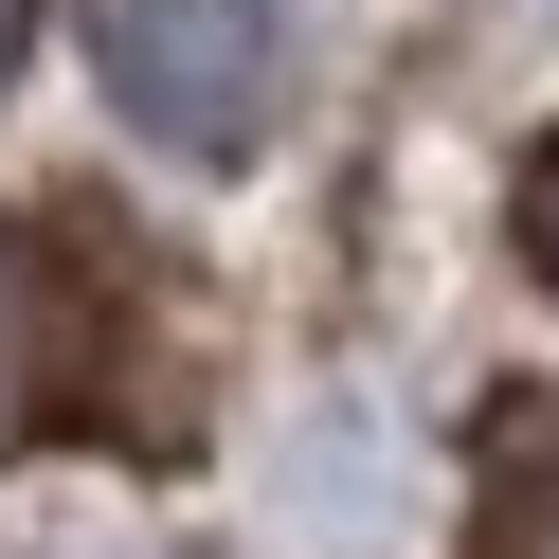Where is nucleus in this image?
Wrapping results in <instances>:
<instances>
[{
	"label": "nucleus",
	"instance_id": "1",
	"mask_svg": "<svg viewBox=\"0 0 559 559\" xmlns=\"http://www.w3.org/2000/svg\"><path fill=\"white\" fill-rule=\"evenodd\" d=\"M91 73L145 145L181 163H253L271 145V73H289V0H91Z\"/></svg>",
	"mask_w": 559,
	"mask_h": 559
},
{
	"label": "nucleus",
	"instance_id": "2",
	"mask_svg": "<svg viewBox=\"0 0 559 559\" xmlns=\"http://www.w3.org/2000/svg\"><path fill=\"white\" fill-rule=\"evenodd\" d=\"M0 415H19V271H0Z\"/></svg>",
	"mask_w": 559,
	"mask_h": 559
},
{
	"label": "nucleus",
	"instance_id": "3",
	"mask_svg": "<svg viewBox=\"0 0 559 559\" xmlns=\"http://www.w3.org/2000/svg\"><path fill=\"white\" fill-rule=\"evenodd\" d=\"M19 37H37V0H0V73H19Z\"/></svg>",
	"mask_w": 559,
	"mask_h": 559
},
{
	"label": "nucleus",
	"instance_id": "4",
	"mask_svg": "<svg viewBox=\"0 0 559 559\" xmlns=\"http://www.w3.org/2000/svg\"><path fill=\"white\" fill-rule=\"evenodd\" d=\"M542 271H559V163H542Z\"/></svg>",
	"mask_w": 559,
	"mask_h": 559
}]
</instances>
